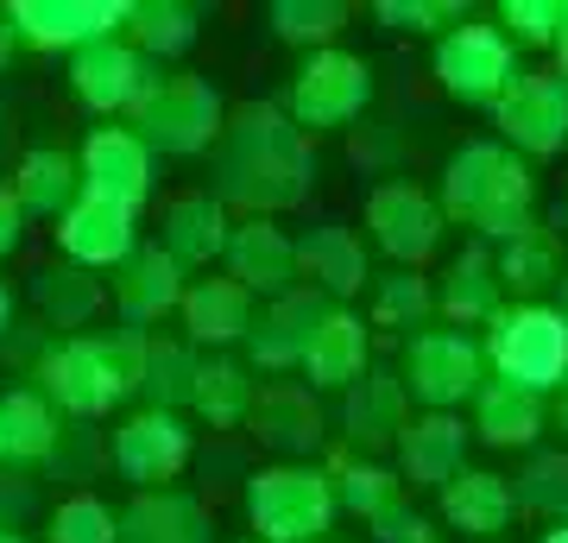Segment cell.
Segmentation results:
<instances>
[{"instance_id": "obj_1", "label": "cell", "mask_w": 568, "mask_h": 543, "mask_svg": "<svg viewBox=\"0 0 568 543\" xmlns=\"http://www.w3.org/2000/svg\"><path fill=\"white\" fill-rule=\"evenodd\" d=\"M316 183V145L284 121L278 101H246L222 121L215 140V202L246 215H284L297 209Z\"/></svg>"}, {"instance_id": "obj_2", "label": "cell", "mask_w": 568, "mask_h": 543, "mask_svg": "<svg viewBox=\"0 0 568 543\" xmlns=\"http://www.w3.org/2000/svg\"><path fill=\"white\" fill-rule=\"evenodd\" d=\"M436 209H443V222L474 228V241H511L518 228L537 222V178L499 140H467L443 164Z\"/></svg>"}, {"instance_id": "obj_3", "label": "cell", "mask_w": 568, "mask_h": 543, "mask_svg": "<svg viewBox=\"0 0 568 543\" xmlns=\"http://www.w3.org/2000/svg\"><path fill=\"white\" fill-rule=\"evenodd\" d=\"M133 140L159 159H196V152H215L227 121L222 89L196 70H178V77H152L140 101H133Z\"/></svg>"}, {"instance_id": "obj_4", "label": "cell", "mask_w": 568, "mask_h": 543, "mask_svg": "<svg viewBox=\"0 0 568 543\" xmlns=\"http://www.w3.org/2000/svg\"><path fill=\"white\" fill-rule=\"evenodd\" d=\"M480 361H487L493 380L544 399L568 380V322L556 316V303H506L487 322Z\"/></svg>"}, {"instance_id": "obj_5", "label": "cell", "mask_w": 568, "mask_h": 543, "mask_svg": "<svg viewBox=\"0 0 568 543\" xmlns=\"http://www.w3.org/2000/svg\"><path fill=\"white\" fill-rule=\"evenodd\" d=\"M335 519L342 512L316 462H278L246 481V524L260 543H328Z\"/></svg>"}, {"instance_id": "obj_6", "label": "cell", "mask_w": 568, "mask_h": 543, "mask_svg": "<svg viewBox=\"0 0 568 543\" xmlns=\"http://www.w3.org/2000/svg\"><path fill=\"white\" fill-rule=\"evenodd\" d=\"M366 101H373V70L366 58L342 51V44H328V51H310L297 70H291V89H284V121L297 127L304 140L316 133H342L366 114Z\"/></svg>"}, {"instance_id": "obj_7", "label": "cell", "mask_w": 568, "mask_h": 543, "mask_svg": "<svg viewBox=\"0 0 568 543\" xmlns=\"http://www.w3.org/2000/svg\"><path fill=\"white\" fill-rule=\"evenodd\" d=\"M398 385H405V399H417L424 411H455V404H467L487 385L480 342L462 335V329H417V335H405Z\"/></svg>"}, {"instance_id": "obj_8", "label": "cell", "mask_w": 568, "mask_h": 543, "mask_svg": "<svg viewBox=\"0 0 568 543\" xmlns=\"http://www.w3.org/2000/svg\"><path fill=\"white\" fill-rule=\"evenodd\" d=\"M443 228H448L443 209H436V197H429L424 183H410V178L373 183V197H366V234H373V247L398 272H417V265L436 260L443 253Z\"/></svg>"}, {"instance_id": "obj_9", "label": "cell", "mask_w": 568, "mask_h": 543, "mask_svg": "<svg viewBox=\"0 0 568 543\" xmlns=\"http://www.w3.org/2000/svg\"><path fill=\"white\" fill-rule=\"evenodd\" d=\"M518 70H525V63H518V51L499 39V26L462 20L436 39V82H443V95H455L462 108H493V101L511 89Z\"/></svg>"}, {"instance_id": "obj_10", "label": "cell", "mask_w": 568, "mask_h": 543, "mask_svg": "<svg viewBox=\"0 0 568 543\" xmlns=\"http://www.w3.org/2000/svg\"><path fill=\"white\" fill-rule=\"evenodd\" d=\"M493 127L499 145L518 159H556L568 145V82L556 70H518L511 89L493 101Z\"/></svg>"}, {"instance_id": "obj_11", "label": "cell", "mask_w": 568, "mask_h": 543, "mask_svg": "<svg viewBox=\"0 0 568 543\" xmlns=\"http://www.w3.org/2000/svg\"><path fill=\"white\" fill-rule=\"evenodd\" d=\"M190 455H196V430L183 418H171V411H152V404H140V411L114 430V449H108L114 474H121L133 493L171 486L183 467H190Z\"/></svg>"}, {"instance_id": "obj_12", "label": "cell", "mask_w": 568, "mask_h": 543, "mask_svg": "<svg viewBox=\"0 0 568 543\" xmlns=\"http://www.w3.org/2000/svg\"><path fill=\"white\" fill-rule=\"evenodd\" d=\"M7 20H13V39L26 51H70L77 58L82 44L121 39L126 0H7Z\"/></svg>"}, {"instance_id": "obj_13", "label": "cell", "mask_w": 568, "mask_h": 543, "mask_svg": "<svg viewBox=\"0 0 568 543\" xmlns=\"http://www.w3.org/2000/svg\"><path fill=\"white\" fill-rule=\"evenodd\" d=\"M32 380H39L32 392L70 423H95L102 411H114V392H108L95 335H63V342H51L39 354V366H32Z\"/></svg>"}, {"instance_id": "obj_14", "label": "cell", "mask_w": 568, "mask_h": 543, "mask_svg": "<svg viewBox=\"0 0 568 543\" xmlns=\"http://www.w3.org/2000/svg\"><path fill=\"white\" fill-rule=\"evenodd\" d=\"M77 178L82 197L121 202L140 215L145 197H152V152L133 140V127H89V140L77 152Z\"/></svg>"}, {"instance_id": "obj_15", "label": "cell", "mask_w": 568, "mask_h": 543, "mask_svg": "<svg viewBox=\"0 0 568 543\" xmlns=\"http://www.w3.org/2000/svg\"><path fill=\"white\" fill-rule=\"evenodd\" d=\"M328 310H335V303H328L323 291H310V284L284 291V298H265L260 310H253V329H246V373H291V366L304 361L310 329H316Z\"/></svg>"}, {"instance_id": "obj_16", "label": "cell", "mask_w": 568, "mask_h": 543, "mask_svg": "<svg viewBox=\"0 0 568 543\" xmlns=\"http://www.w3.org/2000/svg\"><path fill=\"white\" fill-rule=\"evenodd\" d=\"M152 89V63L133 51L126 39H102V44H82L70 58V95L89 108V114H133V101Z\"/></svg>"}, {"instance_id": "obj_17", "label": "cell", "mask_w": 568, "mask_h": 543, "mask_svg": "<svg viewBox=\"0 0 568 543\" xmlns=\"http://www.w3.org/2000/svg\"><path fill=\"white\" fill-rule=\"evenodd\" d=\"M58 247H63V265H82V272H114V265L140 247V215L121 209V202L77 197L58 215Z\"/></svg>"}, {"instance_id": "obj_18", "label": "cell", "mask_w": 568, "mask_h": 543, "mask_svg": "<svg viewBox=\"0 0 568 543\" xmlns=\"http://www.w3.org/2000/svg\"><path fill=\"white\" fill-rule=\"evenodd\" d=\"M222 265H227L222 279H234L246 298H284V291H297V241L278 222H260V215L227 228Z\"/></svg>"}, {"instance_id": "obj_19", "label": "cell", "mask_w": 568, "mask_h": 543, "mask_svg": "<svg viewBox=\"0 0 568 543\" xmlns=\"http://www.w3.org/2000/svg\"><path fill=\"white\" fill-rule=\"evenodd\" d=\"M227 209L215 202V190H178V197L164 202V215H159V253L171 265H178L183 279L190 272H203V265L222 260V247H227Z\"/></svg>"}, {"instance_id": "obj_20", "label": "cell", "mask_w": 568, "mask_h": 543, "mask_svg": "<svg viewBox=\"0 0 568 543\" xmlns=\"http://www.w3.org/2000/svg\"><path fill=\"white\" fill-rule=\"evenodd\" d=\"M246 430H253L265 449H278V455H316V449H323V436H328L323 404H316V392H310L304 380L253 385Z\"/></svg>"}, {"instance_id": "obj_21", "label": "cell", "mask_w": 568, "mask_h": 543, "mask_svg": "<svg viewBox=\"0 0 568 543\" xmlns=\"http://www.w3.org/2000/svg\"><path fill=\"white\" fill-rule=\"evenodd\" d=\"M297 284L310 291H323L328 303H347L361 298L366 284H373V260H366V241L354 228L342 222H316L297 241Z\"/></svg>"}, {"instance_id": "obj_22", "label": "cell", "mask_w": 568, "mask_h": 543, "mask_svg": "<svg viewBox=\"0 0 568 543\" xmlns=\"http://www.w3.org/2000/svg\"><path fill=\"white\" fill-rule=\"evenodd\" d=\"M467 423L455 418V411H424V418H410L405 430H398V481H410V486H436L443 493L455 474L467 467Z\"/></svg>"}, {"instance_id": "obj_23", "label": "cell", "mask_w": 568, "mask_h": 543, "mask_svg": "<svg viewBox=\"0 0 568 543\" xmlns=\"http://www.w3.org/2000/svg\"><path fill=\"white\" fill-rule=\"evenodd\" d=\"M297 366H304L310 392H347V385L373 366V329H366L347 303H335V310L310 329L304 361H297Z\"/></svg>"}, {"instance_id": "obj_24", "label": "cell", "mask_w": 568, "mask_h": 543, "mask_svg": "<svg viewBox=\"0 0 568 543\" xmlns=\"http://www.w3.org/2000/svg\"><path fill=\"white\" fill-rule=\"evenodd\" d=\"M183 272L171 260H164L159 247H133L121 265H114V310H121V329H152V322L164 316H178V303H183Z\"/></svg>"}, {"instance_id": "obj_25", "label": "cell", "mask_w": 568, "mask_h": 543, "mask_svg": "<svg viewBox=\"0 0 568 543\" xmlns=\"http://www.w3.org/2000/svg\"><path fill=\"white\" fill-rule=\"evenodd\" d=\"M506 310V291H499V272H493V247L467 241L455 260L443 265V284H436V316L448 329H487L493 316Z\"/></svg>"}, {"instance_id": "obj_26", "label": "cell", "mask_w": 568, "mask_h": 543, "mask_svg": "<svg viewBox=\"0 0 568 543\" xmlns=\"http://www.w3.org/2000/svg\"><path fill=\"white\" fill-rule=\"evenodd\" d=\"M114 543H215L209 505L159 486V493H133L126 512H114Z\"/></svg>"}, {"instance_id": "obj_27", "label": "cell", "mask_w": 568, "mask_h": 543, "mask_svg": "<svg viewBox=\"0 0 568 543\" xmlns=\"http://www.w3.org/2000/svg\"><path fill=\"white\" fill-rule=\"evenodd\" d=\"M178 322H183V342L196 354H215V348H234L246 342L253 329V298H246L234 279H190L183 284V303H178Z\"/></svg>"}, {"instance_id": "obj_28", "label": "cell", "mask_w": 568, "mask_h": 543, "mask_svg": "<svg viewBox=\"0 0 568 543\" xmlns=\"http://www.w3.org/2000/svg\"><path fill=\"white\" fill-rule=\"evenodd\" d=\"M405 423H410V399H405V385H398V373L366 366L361 380L347 385L342 430H347V443L361 449V455H366V449H392Z\"/></svg>"}, {"instance_id": "obj_29", "label": "cell", "mask_w": 568, "mask_h": 543, "mask_svg": "<svg viewBox=\"0 0 568 543\" xmlns=\"http://www.w3.org/2000/svg\"><path fill=\"white\" fill-rule=\"evenodd\" d=\"M493 272H499V291H506L511 303H544V291H556V284H562V272H568L556 228H544V222L518 228L511 241H499Z\"/></svg>"}, {"instance_id": "obj_30", "label": "cell", "mask_w": 568, "mask_h": 543, "mask_svg": "<svg viewBox=\"0 0 568 543\" xmlns=\"http://www.w3.org/2000/svg\"><path fill=\"white\" fill-rule=\"evenodd\" d=\"M467 404H474L467 436H480L487 449H537V436H544V423H549V404L506 380H487Z\"/></svg>"}, {"instance_id": "obj_31", "label": "cell", "mask_w": 568, "mask_h": 543, "mask_svg": "<svg viewBox=\"0 0 568 543\" xmlns=\"http://www.w3.org/2000/svg\"><path fill=\"white\" fill-rule=\"evenodd\" d=\"M511 512H518L511 505V481L493 474V467H462L443 486V524L462 531V537H474V543H493L511 524Z\"/></svg>"}, {"instance_id": "obj_32", "label": "cell", "mask_w": 568, "mask_h": 543, "mask_svg": "<svg viewBox=\"0 0 568 543\" xmlns=\"http://www.w3.org/2000/svg\"><path fill=\"white\" fill-rule=\"evenodd\" d=\"M13 202H20V215L32 222H58L63 209L82 197V178H77V152H63V145H32L13 171Z\"/></svg>"}, {"instance_id": "obj_33", "label": "cell", "mask_w": 568, "mask_h": 543, "mask_svg": "<svg viewBox=\"0 0 568 543\" xmlns=\"http://www.w3.org/2000/svg\"><path fill=\"white\" fill-rule=\"evenodd\" d=\"M203 32V13L190 0H126V26L121 39L140 51L145 63H164V58H183Z\"/></svg>"}, {"instance_id": "obj_34", "label": "cell", "mask_w": 568, "mask_h": 543, "mask_svg": "<svg viewBox=\"0 0 568 543\" xmlns=\"http://www.w3.org/2000/svg\"><path fill=\"white\" fill-rule=\"evenodd\" d=\"M328 493H335V512H354V519H379L386 505L405 500V481L392 474L386 462H373V455H354V449H335L328 455Z\"/></svg>"}, {"instance_id": "obj_35", "label": "cell", "mask_w": 568, "mask_h": 543, "mask_svg": "<svg viewBox=\"0 0 568 543\" xmlns=\"http://www.w3.org/2000/svg\"><path fill=\"white\" fill-rule=\"evenodd\" d=\"M32 303L51 329H89V322L108 310V284L82 265H44L32 279Z\"/></svg>"}, {"instance_id": "obj_36", "label": "cell", "mask_w": 568, "mask_h": 543, "mask_svg": "<svg viewBox=\"0 0 568 543\" xmlns=\"http://www.w3.org/2000/svg\"><path fill=\"white\" fill-rule=\"evenodd\" d=\"M190 411L209 423V430H241L246 411H253V373L234 354H209L196 366V385H190Z\"/></svg>"}, {"instance_id": "obj_37", "label": "cell", "mask_w": 568, "mask_h": 543, "mask_svg": "<svg viewBox=\"0 0 568 543\" xmlns=\"http://www.w3.org/2000/svg\"><path fill=\"white\" fill-rule=\"evenodd\" d=\"M58 411L32 392V385H20V392H7L0 399V455L20 467H44V455H51V443H58Z\"/></svg>"}, {"instance_id": "obj_38", "label": "cell", "mask_w": 568, "mask_h": 543, "mask_svg": "<svg viewBox=\"0 0 568 543\" xmlns=\"http://www.w3.org/2000/svg\"><path fill=\"white\" fill-rule=\"evenodd\" d=\"M196 366H203V354L183 342V335H152V342H145L140 399L152 404V411H171V418H183V411H190V385H196Z\"/></svg>"}, {"instance_id": "obj_39", "label": "cell", "mask_w": 568, "mask_h": 543, "mask_svg": "<svg viewBox=\"0 0 568 543\" xmlns=\"http://www.w3.org/2000/svg\"><path fill=\"white\" fill-rule=\"evenodd\" d=\"M373 303H366V329H398V335H417L436 316V284L424 272H386V279L366 284Z\"/></svg>"}, {"instance_id": "obj_40", "label": "cell", "mask_w": 568, "mask_h": 543, "mask_svg": "<svg viewBox=\"0 0 568 543\" xmlns=\"http://www.w3.org/2000/svg\"><path fill=\"white\" fill-rule=\"evenodd\" d=\"M265 20H272V32L284 44H297L310 58V51H328V44L342 39L354 13H347V0H272Z\"/></svg>"}, {"instance_id": "obj_41", "label": "cell", "mask_w": 568, "mask_h": 543, "mask_svg": "<svg viewBox=\"0 0 568 543\" xmlns=\"http://www.w3.org/2000/svg\"><path fill=\"white\" fill-rule=\"evenodd\" d=\"M511 505L530 512V519L568 524V449H544V455H530L525 474L511 481Z\"/></svg>"}, {"instance_id": "obj_42", "label": "cell", "mask_w": 568, "mask_h": 543, "mask_svg": "<svg viewBox=\"0 0 568 543\" xmlns=\"http://www.w3.org/2000/svg\"><path fill=\"white\" fill-rule=\"evenodd\" d=\"M145 342H152V335H140V329H108V335H95V354H102V373H108V392H114V404L140 399Z\"/></svg>"}, {"instance_id": "obj_43", "label": "cell", "mask_w": 568, "mask_h": 543, "mask_svg": "<svg viewBox=\"0 0 568 543\" xmlns=\"http://www.w3.org/2000/svg\"><path fill=\"white\" fill-rule=\"evenodd\" d=\"M493 26H499V39L511 51H549L556 26H562V0H506Z\"/></svg>"}, {"instance_id": "obj_44", "label": "cell", "mask_w": 568, "mask_h": 543, "mask_svg": "<svg viewBox=\"0 0 568 543\" xmlns=\"http://www.w3.org/2000/svg\"><path fill=\"white\" fill-rule=\"evenodd\" d=\"M44 543H114V512L95 493H70V500L44 519Z\"/></svg>"}, {"instance_id": "obj_45", "label": "cell", "mask_w": 568, "mask_h": 543, "mask_svg": "<svg viewBox=\"0 0 568 543\" xmlns=\"http://www.w3.org/2000/svg\"><path fill=\"white\" fill-rule=\"evenodd\" d=\"M102 462H108V443H102L95 423H58V443H51V455H44L51 481H89Z\"/></svg>"}, {"instance_id": "obj_46", "label": "cell", "mask_w": 568, "mask_h": 543, "mask_svg": "<svg viewBox=\"0 0 568 543\" xmlns=\"http://www.w3.org/2000/svg\"><path fill=\"white\" fill-rule=\"evenodd\" d=\"M373 20L392 26V32H410V39H424V32L443 39L448 26L467 20V7H462V0H379V7H373Z\"/></svg>"}, {"instance_id": "obj_47", "label": "cell", "mask_w": 568, "mask_h": 543, "mask_svg": "<svg viewBox=\"0 0 568 543\" xmlns=\"http://www.w3.org/2000/svg\"><path fill=\"white\" fill-rule=\"evenodd\" d=\"M373 537H379V543H443V537H436V524H429L424 512H410L405 500L386 505V512L373 519Z\"/></svg>"}, {"instance_id": "obj_48", "label": "cell", "mask_w": 568, "mask_h": 543, "mask_svg": "<svg viewBox=\"0 0 568 543\" xmlns=\"http://www.w3.org/2000/svg\"><path fill=\"white\" fill-rule=\"evenodd\" d=\"M26 247V215H20V202H13V190L0 183V260H13Z\"/></svg>"}, {"instance_id": "obj_49", "label": "cell", "mask_w": 568, "mask_h": 543, "mask_svg": "<svg viewBox=\"0 0 568 543\" xmlns=\"http://www.w3.org/2000/svg\"><path fill=\"white\" fill-rule=\"evenodd\" d=\"M26 512H32V481H0V519H7V531H20Z\"/></svg>"}, {"instance_id": "obj_50", "label": "cell", "mask_w": 568, "mask_h": 543, "mask_svg": "<svg viewBox=\"0 0 568 543\" xmlns=\"http://www.w3.org/2000/svg\"><path fill=\"white\" fill-rule=\"evenodd\" d=\"M549 51H556V77L568 82V0H562V26H556V44Z\"/></svg>"}, {"instance_id": "obj_51", "label": "cell", "mask_w": 568, "mask_h": 543, "mask_svg": "<svg viewBox=\"0 0 568 543\" xmlns=\"http://www.w3.org/2000/svg\"><path fill=\"white\" fill-rule=\"evenodd\" d=\"M13 51H20V39H13V20H7V0H0V70L13 63Z\"/></svg>"}, {"instance_id": "obj_52", "label": "cell", "mask_w": 568, "mask_h": 543, "mask_svg": "<svg viewBox=\"0 0 568 543\" xmlns=\"http://www.w3.org/2000/svg\"><path fill=\"white\" fill-rule=\"evenodd\" d=\"M549 418H556V430L568 436V380L556 385V399H549Z\"/></svg>"}, {"instance_id": "obj_53", "label": "cell", "mask_w": 568, "mask_h": 543, "mask_svg": "<svg viewBox=\"0 0 568 543\" xmlns=\"http://www.w3.org/2000/svg\"><path fill=\"white\" fill-rule=\"evenodd\" d=\"M7 329H13V291H7V279H0V342H7Z\"/></svg>"}, {"instance_id": "obj_54", "label": "cell", "mask_w": 568, "mask_h": 543, "mask_svg": "<svg viewBox=\"0 0 568 543\" xmlns=\"http://www.w3.org/2000/svg\"><path fill=\"white\" fill-rule=\"evenodd\" d=\"M544 543H568V524H549V531H544Z\"/></svg>"}, {"instance_id": "obj_55", "label": "cell", "mask_w": 568, "mask_h": 543, "mask_svg": "<svg viewBox=\"0 0 568 543\" xmlns=\"http://www.w3.org/2000/svg\"><path fill=\"white\" fill-rule=\"evenodd\" d=\"M556 291H562V303H556V316L568 322V272H562V284H556Z\"/></svg>"}, {"instance_id": "obj_56", "label": "cell", "mask_w": 568, "mask_h": 543, "mask_svg": "<svg viewBox=\"0 0 568 543\" xmlns=\"http://www.w3.org/2000/svg\"><path fill=\"white\" fill-rule=\"evenodd\" d=\"M0 543H26V537H20V531H7V524H0Z\"/></svg>"}, {"instance_id": "obj_57", "label": "cell", "mask_w": 568, "mask_h": 543, "mask_svg": "<svg viewBox=\"0 0 568 543\" xmlns=\"http://www.w3.org/2000/svg\"><path fill=\"white\" fill-rule=\"evenodd\" d=\"M241 543H260V537H241Z\"/></svg>"}]
</instances>
